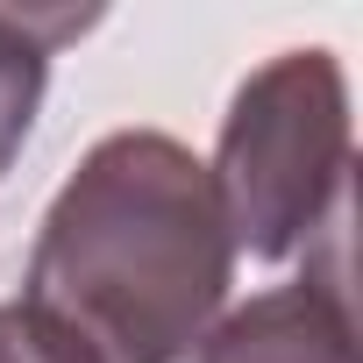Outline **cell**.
I'll use <instances>...</instances> for the list:
<instances>
[{
    "instance_id": "7a4b0ae2",
    "label": "cell",
    "mask_w": 363,
    "mask_h": 363,
    "mask_svg": "<svg viewBox=\"0 0 363 363\" xmlns=\"http://www.w3.org/2000/svg\"><path fill=\"white\" fill-rule=\"evenodd\" d=\"M214 200L235 250L278 264L349 207V86L335 50H278L257 65L214 143Z\"/></svg>"
},
{
    "instance_id": "3957f363",
    "label": "cell",
    "mask_w": 363,
    "mask_h": 363,
    "mask_svg": "<svg viewBox=\"0 0 363 363\" xmlns=\"http://www.w3.org/2000/svg\"><path fill=\"white\" fill-rule=\"evenodd\" d=\"M306 278L257 292L250 306L221 313L186 363H356V285H349V207L306 242Z\"/></svg>"
},
{
    "instance_id": "6da1fadb",
    "label": "cell",
    "mask_w": 363,
    "mask_h": 363,
    "mask_svg": "<svg viewBox=\"0 0 363 363\" xmlns=\"http://www.w3.org/2000/svg\"><path fill=\"white\" fill-rule=\"evenodd\" d=\"M228 278L235 235L207 164L164 128H114L57 186L22 306L65 328L93 363H186L221 320Z\"/></svg>"
},
{
    "instance_id": "277c9868",
    "label": "cell",
    "mask_w": 363,
    "mask_h": 363,
    "mask_svg": "<svg viewBox=\"0 0 363 363\" xmlns=\"http://www.w3.org/2000/svg\"><path fill=\"white\" fill-rule=\"evenodd\" d=\"M93 15H43V8H0V171H8L29 143V121L43 107V86H50V57L86 36Z\"/></svg>"
},
{
    "instance_id": "5b68a950",
    "label": "cell",
    "mask_w": 363,
    "mask_h": 363,
    "mask_svg": "<svg viewBox=\"0 0 363 363\" xmlns=\"http://www.w3.org/2000/svg\"><path fill=\"white\" fill-rule=\"evenodd\" d=\"M0 363H93L65 328H50L36 306L8 299L0 306Z\"/></svg>"
}]
</instances>
